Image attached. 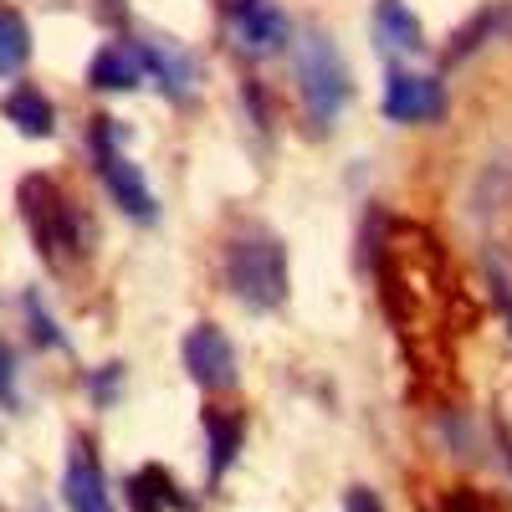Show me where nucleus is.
I'll use <instances>...</instances> for the list:
<instances>
[{
  "label": "nucleus",
  "instance_id": "nucleus-1",
  "mask_svg": "<svg viewBox=\"0 0 512 512\" xmlns=\"http://www.w3.org/2000/svg\"><path fill=\"white\" fill-rule=\"evenodd\" d=\"M16 200H21V221H26L36 251L47 256L52 267L77 262V256H82V241H88V226H82L77 205L62 195V185L47 180V175H26L21 190H16Z\"/></svg>",
  "mask_w": 512,
  "mask_h": 512
},
{
  "label": "nucleus",
  "instance_id": "nucleus-2",
  "mask_svg": "<svg viewBox=\"0 0 512 512\" xmlns=\"http://www.w3.org/2000/svg\"><path fill=\"white\" fill-rule=\"evenodd\" d=\"M226 282L246 308L272 313L287 303V251L267 231H246L226 246Z\"/></svg>",
  "mask_w": 512,
  "mask_h": 512
},
{
  "label": "nucleus",
  "instance_id": "nucleus-3",
  "mask_svg": "<svg viewBox=\"0 0 512 512\" xmlns=\"http://www.w3.org/2000/svg\"><path fill=\"white\" fill-rule=\"evenodd\" d=\"M297 93L308 103V118L318 128H328L338 113H344L354 82H349V67L338 57V47L323 36V31H303L297 36Z\"/></svg>",
  "mask_w": 512,
  "mask_h": 512
},
{
  "label": "nucleus",
  "instance_id": "nucleus-4",
  "mask_svg": "<svg viewBox=\"0 0 512 512\" xmlns=\"http://www.w3.org/2000/svg\"><path fill=\"white\" fill-rule=\"evenodd\" d=\"M93 154H98V175L108 185V195L128 210L134 221H154L159 216V200L149 190V180L139 175V164L118 149V134H113V118H93Z\"/></svg>",
  "mask_w": 512,
  "mask_h": 512
},
{
  "label": "nucleus",
  "instance_id": "nucleus-5",
  "mask_svg": "<svg viewBox=\"0 0 512 512\" xmlns=\"http://www.w3.org/2000/svg\"><path fill=\"white\" fill-rule=\"evenodd\" d=\"M185 369L195 384H205V390H231L236 384V349L231 338L216 328V323H200L185 333Z\"/></svg>",
  "mask_w": 512,
  "mask_h": 512
},
{
  "label": "nucleus",
  "instance_id": "nucleus-6",
  "mask_svg": "<svg viewBox=\"0 0 512 512\" xmlns=\"http://www.w3.org/2000/svg\"><path fill=\"white\" fill-rule=\"evenodd\" d=\"M384 113H390L395 123H431V118L446 113V88L436 77L390 67V82H384Z\"/></svg>",
  "mask_w": 512,
  "mask_h": 512
},
{
  "label": "nucleus",
  "instance_id": "nucleus-7",
  "mask_svg": "<svg viewBox=\"0 0 512 512\" xmlns=\"http://www.w3.org/2000/svg\"><path fill=\"white\" fill-rule=\"evenodd\" d=\"M231 31L241 41V52H251V57L282 52V41L292 36L287 16L272 6V0H231Z\"/></svg>",
  "mask_w": 512,
  "mask_h": 512
},
{
  "label": "nucleus",
  "instance_id": "nucleus-8",
  "mask_svg": "<svg viewBox=\"0 0 512 512\" xmlns=\"http://www.w3.org/2000/svg\"><path fill=\"white\" fill-rule=\"evenodd\" d=\"M62 497H67V512H113V497H108V477L93 456L88 441H77L72 456H67V477H62Z\"/></svg>",
  "mask_w": 512,
  "mask_h": 512
},
{
  "label": "nucleus",
  "instance_id": "nucleus-9",
  "mask_svg": "<svg viewBox=\"0 0 512 512\" xmlns=\"http://www.w3.org/2000/svg\"><path fill=\"white\" fill-rule=\"evenodd\" d=\"M374 41L384 57H420L425 52V26L415 21V11L405 0H379L374 6Z\"/></svg>",
  "mask_w": 512,
  "mask_h": 512
},
{
  "label": "nucleus",
  "instance_id": "nucleus-10",
  "mask_svg": "<svg viewBox=\"0 0 512 512\" xmlns=\"http://www.w3.org/2000/svg\"><path fill=\"white\" fill-rule=\"evenodd\" d=\"M139 62L164 82V93L169 98H190L195 93V62L180 52V47H169V41H139Z\"/></svg>",
  "mask_w": 512,
  "mask_h": 512
},
{
  "label": "nucleus",
  "instance_id": "nucleus-11",
  "mask_svg": "<svg viewBox=\"0 0 512 512\" xmlns=\"http://www.w3.org/2000/svg\"><path fill=\"white\" fill-rule=\"evenodd\" d=\"M139 77H144V62L134 47H103L93 62H88V82L103 93H128V88H139Z\"/></svg>",
  "mask_w": 512,
  "mask_h": 512
},
{
  "label": "nucleus",
  "instance_id": "nucleus-12",
  "mask_svg": "<svg viewBox=\"0 0 512 512\" xmlns=\"http://www.w3.org/2000/svg\"><path fill=\"white\" fill-rule=\"evenodd\" d=\"M6 118L26 139H52L57 134V108L41 98V88H11L6 93Z\"/></svg>",
  "mask_w": 512,
  "mask_h": 512
},
{
  "label": "nucleus",
  "instance_id": "nucleus-13",
  "mask_svg": "<svg viewBox=\"0 0 512 512\" xmlns=\"http://www.w3.org/2000/svg\"><path fill=\"white\" fill-rule=\"evenodd\" d=\"M205 436H210V477H226L246 441V420L236 410H205Z\"/></svg>",
  "mask_w": 512,
  "mask_h": 512
},
{
  "label": "nucleus",
  "instance_id": "nucleus-14",
  "mask_svg": "<svg viewBox=\"0 0 512 512\" xmlns=\"http://www.w3.org/2000/svg\"><path fill=\"white\" fill-rule=\"evenodd\" d=\"M175 492H180V487L169 482L159 466H144V472L128 477V502H134V512H164V507H175V502H180Z\"/></svg>",
  "mask_w": 512,
  "mask_h": 512
},
{
  "label": "nucleus",
  "instance_id": "nucleus-15",
  "mask_svg": "<svg viewBox=\"0 0 512 512\" xmlns=\"http://www.w3.org/2000/svg\"><path fill=\"white\" fill-rule=\"evenodd\" d=\"M26 57H31V31H26V21H21L11 6H0V77L21 72Z\"/></svg>",
  "mask_w": 512,
  "mask_h": 512
},
{
  "label": "nucleus",
  "instance_id": "nucleus-16",
  "mask_svg": "<svg viewBox=\"0 0 512 512\" xmlns=\"http://www.w3.org/2000/svg\"><path fill=\"white\" fill-rule=\"evenodd\" d=\"M26 318H31V333L41 338V344H62V333H57V323L47 318V308H41L36 297H26Z\"/></svg>",
  "mask_w": 512,
  "mask_h": 512
},
{
  "label": "nucleus",
  "instance_id": "nucleus-17",
  "mask_svg": "<svg viewBox=\"0 0 512 512\" xmlns=\"http://www.w3.org/2000/svg\"><path fill=\"white\" fill-rule=\"evenodd\" d=\"M446 512H492V502L482 492H472V487H461V492H451Z\"/></svg>",
  "mask_w": 512,
  "mask_h": 512
},
{
  "label": "nucleus",
  "instance_id": "nucleus-18",
  "mask_svg": "<svg viewBox=\"0 0 512 512\" xmlns=\"http://www.w3.org/2000/svg\"><path fill=\"white\" fill-rule=\"evenodd\" d=\"M344 512H384V507H379V497L369 487H349L344 492Z\"/></svg>",
  "mask_w": 512,
  "mask_h": 512
},
{
  "label": "nucleus",
  "instance_id": "nucleus-19",
  "mask_svg": "<svg viewBox=\"0 0 512 512\" xmlns=\"http://www.w3.org/2000/svg\"><path fill=\"white\" fill-rule=\"evenodd\" d=\"M0 400L16 405V369H11V349L0 344Z\"/></svg>",
  "mask_w": 512,
  "mask_h": 512
},
{
  "label": "nucleus",
  "instance_id": "nucleus-20",
  "mask_svg": "<svg viewBox=\"0 0 512 512\" xmlns=\"http://www.w3.org/2000/svg\"><path fill=\"white\" fill-rule=\"evenodd\" d=\"M487 277H492V292H497V308H502L507 323H512V282L502 277V267H487Z\"/></svg>",
  "mask_w": 512,
  "mask_h": 512
},
{
  "label": "nucleus",
  "instance_id": "nucleus-21",
  "mask_svg": "<svg viewBox=\"0 0 512 512\" xmlns=\"http://www.w3.org/2000/svg\"><path fill=\"white\" fill-rule=\"evenodd\" d=\"M118 374H123V369H118V364H108V369H103V374L93 379V390H98V400H108V395H113V384H118Z\"/></svg>",
  "mask_w": 512,
  "mask_h": 512
},
{
  "label": "nucleus",
  "instance_id": "nucleus-22",
  "mask_svg": "<svg viewBox=\"0 0 512 512\" xmlns=\"http://www.w3.org/2000/svg\"><path fill=\"white\" fill-rule=\"evenodd\" d=\"M502 456H507V466H512V431H502Z\"/></svg>",
  "mask_w": 512,
  "mask_h": 512
}]
</instances>
